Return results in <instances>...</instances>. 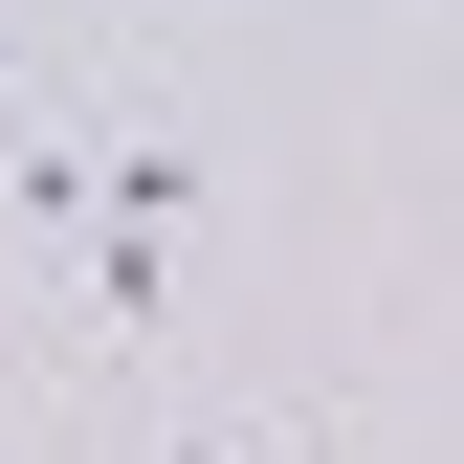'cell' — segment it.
<instances>
[{"label": "cell", "instance_id": "1", "mask_svg": "<svg viewBox=\"0 0 464 464\" xmlns=\"http://www.w3.org/2000/svg\"><path fill=\"white\" fill-rule=\"evenodd\" d=\"M155 464H332V442H310V420H178Z\"/></svg>", "mask_w": 464, "mask_h": 464}]
</instances>
